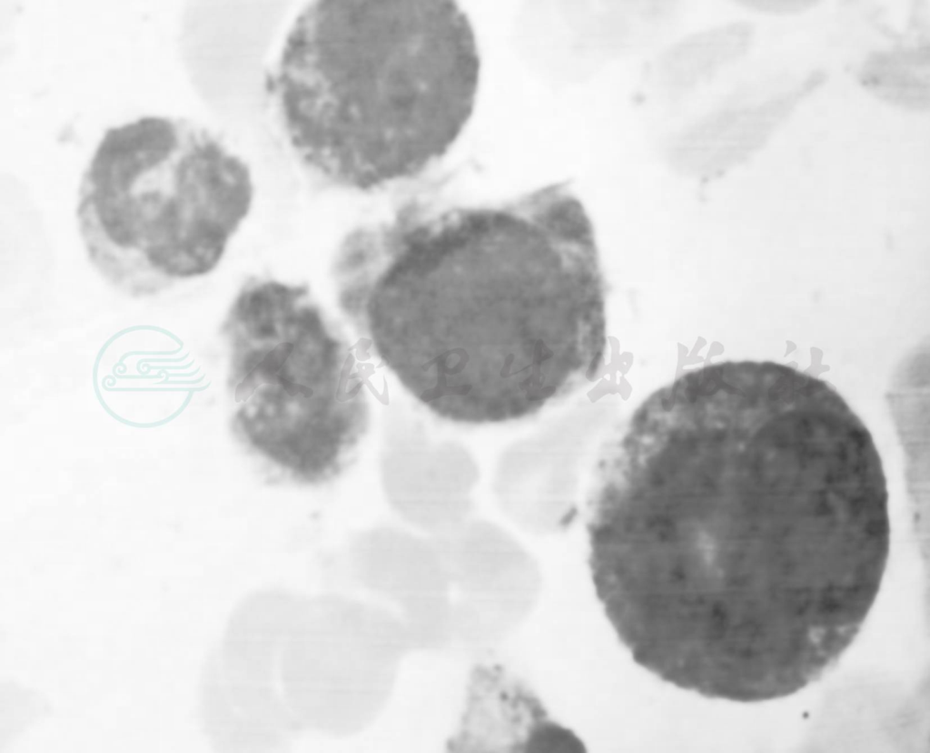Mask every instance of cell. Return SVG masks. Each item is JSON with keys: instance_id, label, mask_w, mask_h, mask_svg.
<instances>
[{"instance_id": "6da1fadb", "label": "cell", "mask_w": 930, "mask_h": 753, "mask_svg": "<svg viewBox=\"0 0 930 753\" xmlns=\"http://www.w3.org/2000/svg\"><path fill=\"white\" fill-rule=\"evenodd\" d=\"M481 61L451 1H319L295 19L267 88L309 171L370 190L425 171L469 123Z\"/></svg>"}, {"instance_id": "7a4b0ae2", "label": "cell", "mask_w": 930, "mask_h": 753, "mask_svg": "<svg viewBox=\"0 0 930 753\" xmlns=\"http://www.w3.org/2000/svg\"><path fill=\"white\" fill-rule=\"evenodd\" d=\"M252 197L248 166L220 139L144 116L104 132L81 180L76 220L102 278L146 298L211 271Z\"/></svg>"}, {"instance_id": "3957f363", "label": "cell", "mask_w": 930, "mask_h": 753, "mask_svg": "<svg viewBox=\"0 0 930 753\" xmlns=\"http://www.w3.org/2000/svg\"><path fill=\"white\" fill-rule=\"evenodd\" d=\"M384 615L341 595L309 598L285 646L280 686L302 729L333 737L361 730L387 685Z\"/></svg>"}, {"instance_id": "277c9868", "label": "cell", "mask_w": 930, "mask_h": 753, "mask_svg": "<svg viewBox=\"0 0 930 753\" xmlns=\"http://www.w3.org/2000/svg\"><path fill=\"white\" fill-rule=\"evenodd\" d=\"M382 465L388 500L403 525L440 539L474 516L480 471L463 444L406 435L387 451Z\"/></svg>"}, {"instance_id": "5b68a950", "label": "cell", "mask_w": 930, "mask_h": 753, "mask_svg": "<svg viewBox=\"0 0 930 753\" xmlns=\"http://www.w3.org/2000/svg\"><path fill=\"white\" fill-rule=\"evenodd\" d=\"M577 738L548 719L542 704L501 666L472 670L465 711L448 743L452 752H551Z\"/></svg>"}, {"instance_id": "8992f818", "label": "cell", "mask_w": 930, "mask_h": 753, "mask_svg": "<svg viewBox=\"0 0 930 753\" xmlns=\"http://www.w3.org/2000/svg\"><path fill=\"white\" fill-rule=\"evenodd\" d=\"M308 600L279 588L244 598L229 618L216 655L222 670L252 685L281 687L282 657Z\"/></svg>"}, {"instance_id": "52a82bcc", "label": "cell", "mask_w": 930, "mask_h": 753, "mask_svg": "<svg viewBox=\"0 0 930 753\" xmlns=\"http://www.w3.org/2000/svg\"><path fill=\"white\" fill-rule=\"evenodd\" d=\"M208 733L226 750H252L286 745L302 727L279 687H261L225 675L214 657L204 685Z\"/></svg>"}, {"instance_id": "ba28073f", "label": "cell", "mask_w": 930, "mask_h": 753, "mask_svg": "<svg viewBox=\"0 0 930 753\" xmlns=\"http://www.w3.org/2000/svg\"><path fill=\"white\" fill-rule=\"evenodd\" d=\"M728 110L698 122L671 144L672 164L678 170L708 175L742 161L767 137L786 104Z\"/></svg>"}, {"instance_id": "9c48e42d", "label": "cell", "mask_w": 930, "mask_h": 753, "mask_svg": "<svg viewBox=\"0 0 930 753\" xmlns=\"http://www.w3.org/2000/svg\"><path fill=\"white\" fill-rule=\"evenodd\" d=\"M750 35L747 26L733 24L688 36L671 46L662 57V78L675 87L696 84L741 55Z\"/></svg>"}, {"instance_id": "30bf717a", "label": "cell", "mask_w": 930, "mask_h": 753, "mask_svg": "<svg viewBox=\"0 0 930 753\" xmlns=\"http://www.w3.org/2000/svg\"><path fill=\"white\" fill-rule=\"evenodd\" d=\"M929 48L900 46L873 54L863 64L859 79L879 98L907 109L929 105Z\"/></svg>"}]
</instances>
